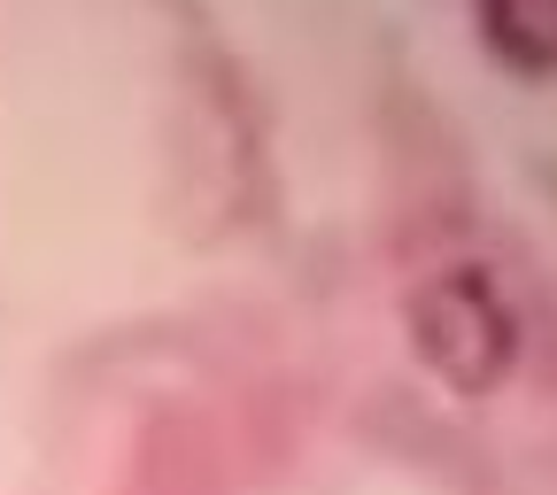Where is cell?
<instances>
[{
	"instance_id": "cell-1",
	"label": "cell",
	"mask_w": 557,
	"mask_h": 495,
	"mask_svg": "<svg viewBox=\"0 0 557 495\" xmlns=\"http://www.w3.org/2000/svg\"><path fill=\"white\" fill-rule=\"evenodd\" d=\"M472 16L496 62L527 70V78L557 70V0H472Z\"/></svg>"
}]
</instances>
